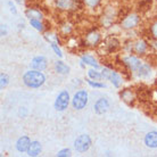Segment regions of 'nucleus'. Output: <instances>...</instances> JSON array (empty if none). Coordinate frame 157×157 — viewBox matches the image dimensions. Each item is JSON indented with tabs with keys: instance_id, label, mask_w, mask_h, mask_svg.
<instances>
[{
	"instance_id": "nucleus-1",
	"label": "nucleus",
	"mask_w": 157,
	"mask_h": 157,
	"mask_svg": "<svg viewBox=\"0 0 157 157\" xmlns=\"http://www.w3.org/2000/svg\"><path fill=\"white\" fill-rule=\"evenodd\" d=\"M23 82L29 88L36 89L43 86V83L46 82V76L41 71L32 70V71L25 72V74L23 75Z\"/></svg>"
},
{
	"instance_id": "nucleus-2",
	"label": "nucleus",
	"mask_w": 157,
	"mask_h": 157,
	"mask_svg": "<svg viewBox=\"0 0 157 157\" xmlns=\"http://www.w3.org/2000/svg\"><path fill=\"white\" fill-rule=\"evenodd\" d=\"M88 92L86 90H78L76 91V94L73 96L72 99V106L76 110H81L86 106L88 104Z\"/></svg>"
},
{
	"instance_id": "nucleus-3",
	"label": "nucleus",
	"mask_w": 157,
	"mask_h": 157,
	"mask_svg": "<svg viewBox=\"0 0 157 157\" xmlns=\"http://www.w3.org/2000/svg\"><path fill=\"white\" fill-rule=\"evenodd\" d=\"M91 146V139L88 134L78 136L74 141V148L78 153H86L89 150Z\"/></svg>"
},
{
	"instance_id": "nucleus-4",
	"label": "nucleus",
	"mask_w": 157,
	"mask_h": 157,
	"mask_svg": "<svg viewBox=\"0 0 157 157\" xmlns=\"http://www.w3.org/2000/svg\"><path fill=\"white\" fill-rule=\"evenodd\" d=\"M68 104H70V94L66 90H62L58 94L55 100V104H54L55 109L58 112H63L68 107Z\"/></svg>"
},
{
	"instance_id": "nucleus-5",
	"label": "nucleus",
	"mask_w": 157,
	"mask_h": 157,
	"mask_svg": "<svg viewBox=\"0 0 157 157\" xmlns=\"http://www.w3.org/2000/svg\"><path fill=\"white\" fill-rule=\"evenodd\" d=\"M101 74H102V78H105V80H108L112 82V84L115 86V88H120L122 86V83H123V80L122 78L120 76L118 73L114 72L113 70H109V68H104L101 71Z\"/></svg>"
},
{
	"instance_id": "nucleus-6",
	"label": "nucleus",
	"mask_w": 157,
	"mask_h": 157,
	"mask_svg": "<svg viewBox=\"0 0 157 157\" xmlns=\"http://www.w3.org/2000/svg\"><path fill=\"white\" fill-rule=\"evenodd\" d=\"M140 23V17L137 14H130L126 17H124V20L122 21L121 26L125 30H131L138 26V24Z\"/></svg>"
},
{
	"instance_id": "nucleus-7",
	"label": "nucleus",
	"mask_w": 157,
	"mask_h": 157,
	"mask_svg": "<svg viewBox=\"0 0 157 157\" xmlns=\"http://www.w3.org/2000/svg\"><path fill=\"white\" fill-rule=\"evenodd\" d=\"M123 63L128 68H129L130 71L134 72V73H137V71L140 68V66L142 65L141 60L139 58H137L136 56H125L124 58H123Z\"/></svg>"
},
{
	"instance_id": "nucleus-8",
	"label": "nucleus",
	"mask_w": 157,
	"mask_h": 157,
	"mask_svg": "<svg viewBox=\"0 0 157 157\" xmlns=\"http://www.w3.org/2000/svg\"><path fill=\"white\" fill-rule=\"evenodd\" d=\"M31 67L33 70H36V71H43L46 70L48 66V62L47 58L44 56H36L31 60Z\"/></svg>"
},
{
	"instance_id": "nucleus-9",
	"label": "nucleus",
	"mask_w": 157,
	"mask_h": 157,
	"mask_svg": "<svg viewBox=\"0 0 157 157\" xmlns=\"http://www.w3.org/2000/svg\"><path fill=\"white\" fill-rule=\"evenodd\" d=\"M31 139L28 136H22V137L16 141V149L18 150L20 153H25L28 151L31 145Z\"/></svg>"
},
{
	"instance_id": "nucleus-10",
	"label": "nucleus",
	"mask_w": 157,
	"mask_h": 157,
	"mask_svg": "<svg viewBox=\"0 0 157 157\" xmlns=\"http://www.w3.org/2000/svg\"><path fill=\"white\" fill-rule=\"evenodd\" d=\"M109 108V101L106 98H100L98 99L96 104H94V113L98 115H101L106 113Z\"/></svg>"
},
{
	"instance_id": "nucleus-11",
	"label": "nucleus",
	"mask_w": 157,
	"mask_h": 157,
	"mask_svg": "<svg viewBox=\"0 0 157 157\" xmlns=\"http://www.w3.org/2000/svg\"><path fill=\"white\" fill-rule=\"evenodd\" d=\"M145 145L151 149L157 148V131H150L145 136Z\"/></svg>"
},
{
	"instance_id": "nucleus-12",
	"label": "nucleus",
	"mask_w": 157,
	"mask_h": 157,
	"mask_svg": "<svg viewBox=\"0 0 157 157\" xmlns=\"http://www.w3.org/2000/svg\"><path fill=\"white\" fill-rule=\"evenodd\" d=\"M101 40V36L97 31H92L90 33H88L86 36V42L88 46H91V47H94L97 46Z\"/></svg>"
},
{
	"instance_id": "nucleus-13",
	"label": "nucleus",
	"mask_w": 157,
	"mask_h": 157,
	"mask_svg": "<svg viewBox=\"0 0 157 157\" xmlns=\"http://www.w3.org/2000/svg\"><path fill=\"white\" fill-rule=\"evenodd\" d=\"M25 15L29 20H42L43 14L36 8H28L25 10Z\"/></svg>"
},
{
	"instance_id": "nucleus-14",
	"label": "nucleus",
	"mask_w": 157,
	"mask_h": 157,
	"mask_svg": "<svg viewBox=\"0 0 157 157\" xmlns=\"http://www.w3.org/2000/svg\"><path fill=\"white\" fill-rule=\"evenodd\" d=\"M55 5L62 10H68L74 6V0H55Z\"/></svg>"
},
{
	"instance_id": "nucleus-15",
	"label": "nucleus",
	"mask_w": 157,
	"mask_h": 157,
	"mask_svg": "<svg viewBox=\"0 0 157 157\" xmlns=\"http://www.w3.org/2000/svg\"><path fill=\"white\" fill-rule=\"evenodd\" d=\"M41 153V144L39 141H32L30 145V148L28 150V155L32 157L38 156Z\"/></svg>"
},
{
	"instance_id": "nucleus-16",
	"label": "nucleus",
	"mask_w": 157,
	"mask_h": 157,
	"mask_svg": "<svg viewBox=\"0 0 157 157\" xmlns=\"http://www.w3.org/2000/svg\"><path fill=\"white\" fill-rule=\"evenodd\" d=\"M150 74H151V68H150V66L147 65V64H142L141 66H140V68L137 71V75L141 78H149Z\"/></svg>"
},
{
	"instance_id": "nucleus-17",
	"label": "nucleus",
	"mask_w": 157,
	"mask_h": 157,
	"mask_svg": "<svg viewBox=\"0 0 157 157\" xmlns=\"http://www.w3.org/2000/svg\"><path fill=\"white\" fill-rule=\"evenodd\" d=\"M133 48H134V51H136L137 54L144 55L146 51H147L148 44H147V42H146V41H144V40H138L137 42L133 44Z\"/></svg>"
},
{
	"instance_id": "nucleus-18",
	"label": "nucleus",
	"mask_w": 157,
	"mask_h": 157,
	"mask_svg": "<svg viewBox=\"0 0 157 157\" xmlns=\"http://www.w3.org/2000/svg\"><path fill=\"white\" fill-rule=\"evenodd\" d=\"M55 70L58 74H67L70 72V67L62 60H57L55 63Z\"/></svg>"
},
{
	"instance_id": "nucleus-19",
	"label": "nucleus",
	"mask_w": 157,
	"mask_h": 157,
	"mask_svg": "<svg viewBox=\"0 0 157 157\" xmlns=\"http://www.w3.org/2000/svg\"><path fill=\"white\" fill-rule=\"evenodd\" d=\"M81 60H82L84 64H86V65H90V66L94 67V68H97V70L99 68L98 62H97V60L94 59V57H92V56L83 55V56H81Z\"/></svg>"
},
{
	"instance_id": "nucleus-20",
	"label": "nucleus",
	"mask_w": 157,
	"mask_h": 157,
	"mask_svg": "<svg viewBox=\"0 0 157 157\" xmlns=\"http://www.w3.org/2000/svg\"><path fill=\"white\" fill-rule=\"evenodd\" d=\"M121 98L125 102L130 104L131 101H133V99H134L133 92L130 90V89H125V90H123L121 92Z\"/></svg>"
},
{
	"instance_id": "nucleus-21",
	"label": "nucleus",
	"mask_w": 157,
	"mask_h": 157,
	"mask_svg": "<svg viewBox=\"0 0 157 157\" xmlns=\"http://www.w3.org/2000/svg\"><path fill=\"white\" fill-rule=\"evenodd\" d=\"M96 70H97V68H96ZM96 70H89V71H88V76H89V78L94 80V81H99V80L104 78L101 73H100V72H97Z\"/></svg>"
},
{
	"instance_id": "nucleus-22",
	"label": "nucleus",
	"mask_w": 157,
	"mask_h": 157,
	"mask_svg": "<svg viewBox=\"0 0 157 157\" xmlns=\"http://www.w3.org/2000/svg\"><path fill=\"white\" fill-rule=\"evenodd\" d=\"M44 38L49 43H57L58 42V36H56L55 33H51V32H47L44 33Z\"/></svg>"
},
{
	"instance_id": "nucleus-23",
	"label": "nucleus",
	"mask_w": 157,
	"mask_h": 157,
	"mask_svg": "<svg viewBox=\"0 0 157 157\" xmlns=\"http://www.w3.org/2000/svg\"><path fill=\"white\" fill-rule=\"evenodd\" d=\"M30 25L38 31H43V23L41 20H30Z\"/></svg>"
},
{
	"instance_id": "nucleus-24",
	"label": "nucleus",
	"mask_w": 157,
	"mask_h": 157,
	"mask_svg": "<svg viewBox=\"0 0 157 157\" xmlns=\"http://www.w3.org/2000/svg\"><path fill=\"white\" fill-rule=\"evenodd\" d=\"M100 1H101V0H83L84 5H86V7H89V8L97 7V6L100 4Z\"/></svg>"
},
{
	"instance_id": "nucleus-25",
	"label": "nucleus",
	"mask_w": 157,
	"mask_h": 157,
	"mask_svg": "<svg viewBox=\"0 0 157 157\" xmlns=\"http://www.w3.org/2000/svg\"><path fill=\"white\" fill-rule=\"evenodd\" d=\"M86 83L90 86H92V88H105V86H106L104 83H100V82H98V81H94V82L91 78H86Z\"/></svg>"
},
{
	"instance_id": "nucleus-26",
	"label": "nucleus",
	"mask_w": 157,
	"mask_h": 157,
	"mask_svg": "<svg viewBox=\"0 0 157 157\" xmlns=\"http://www.w3.org/2000/svg\"><path fill=\"white\" fill-rule=\"evenodd\" d=\"M58 157H67V156H71V149L68 148H65V149L59 150L58 154H57Z\"/></svg>"
},
{
	"instance_id": "nucleus-27",
	"label": "nucleus",
	"mask_w": 157,
	"mask_h": 157,
	"mask_svg": "<svg viewBox=\"0 0 157 157\" xmlns=\"http://www.w3.org/2000/svg\"><path fill=\"white\" fill-rule=\"evenodd\" d=\"M50 46H51V48H52V50L56 52V55L62 58V57H63V54H62V50H60L58 48V46H57V43H50Z\"/></svg>"
},
{
	"instance_id": "nucleus-28",
	"label": "nucleus",
	"mask_w": 157,
	"mask_h": 157,
	"mask_svg": "<svg viewBox=\"0 0 157 157\" xmlns=\"http://www.w3.org/2000/svg\"><path fill=\"white\" fill-rule=\"evenodd\" d=\"M8 84V76L5 73H1V89L6 88Z\"/></svg>"
},
{
	"instance_id": "nucleus-29",
	"label": "nucleus",
	"mask_w": 157,
	"mask_h": 157,
	"mask_svg": "<svg viewBox=\"0 0 157 157\" xmlns=\"http://www.w3.org/2000/svg\"><path fill=\"white\" fill-rule=\"evenodd\" d=\"M150 31H151V36H153L155 39H157V22H155V23L151 25Z\"/></svg>"
},
{
	"instance_id": "nucleus-30",
	"label": "nucleus",
	"mask_w": 157,
	"mask_h": 157,
	"mask_svg": "<svg viewBox=\"0 0 157 157\" xmlns=\"http://www.w3.org/2000/svg\"><path fill=\"white\" fill-rule=\"evenodd\" d=\"M7 5H8V7H9V10L14 14V15H16L17 14V10H16V7H15V5L13 4L12 1H8L7 2Z\"/></svg>"
},
{
	"instance_id": "nucleus-31",
	"label": "nucleus",
	"mask_w": 157,
	"mask_h": 157,
	"mask_svg": "<svg viewBox=\"0 0 157 157\" xmlns=\"http://www.w3.org/2000/svg\"><path fill=\"white\" fill-rule=\"evenodd\" d=\"M7 34V26L6 25H1V36H4Z\"/></svg>"
},
{
	"instance_id": "nucleus-32",
	"label": "nucleus",
	"mask_w": 157,
	"mask_h": 157,
	"mask_svg": "<svg viewBox=\"0 0 157 157\" xmlns=\"http://www.w3.org/2000/svg\"><path fill=\"white\" fill-rule=\"evenodd\" d=\"M16 2H18V4H22V2H24V0H15Z\"/></svg>"
}]
</instances>
